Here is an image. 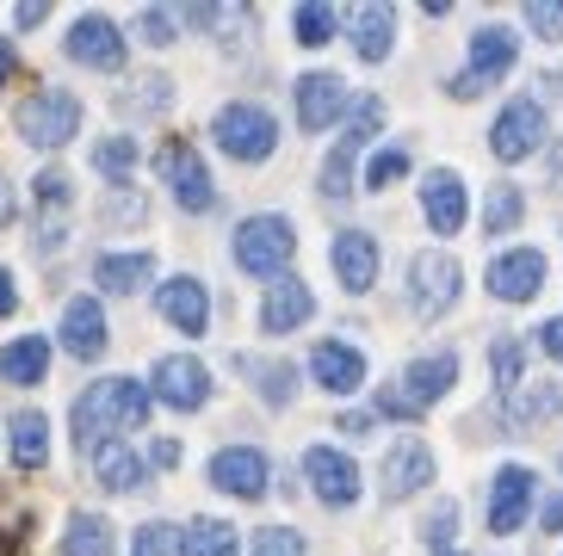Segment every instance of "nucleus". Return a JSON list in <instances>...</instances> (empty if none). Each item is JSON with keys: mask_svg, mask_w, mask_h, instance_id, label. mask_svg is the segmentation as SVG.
Listing matches in <instances>:
<instances>
[{"mask_svg": "<svg viewBox=\"0 0 563 556\" xmlns=\"http://www.w3.org/2000/svg\"><path fill=\"white\" fill-rule=\"evenodd\" d=\"M254 383H261L273 402H291V371H285V365H261V371H254Z\"/></svg>", "mask_w": 563, "mask_h": 556, "instance_id": "obj_43", "label": "nucleus"}, {"mask_svg": "<svg viewBox=\"0 0 563 556\" xmlns=\"http://www.w3.org/2000/svg\"><path fill=\"white\" fill-rule=\"evenodd\" d=\"M384 124V99H353V112H347V131H341V143L329 148V162H322V180H316V192L329 198V204H341V198H353V162H360V148L365 136Z\"/></svg>", "mask_w": 563, "mask_h": 556, "instance_id": "obj_5", "label": "nucleus"}, {"mask_svg": "<svg viewBox=\"0 0 563 556\" xmlns=\"http://www.w3.org/2000/svg\"><path fill=\"white\" fill-rule=\"evenodd\" d=\"M539 346H545L551 359H558V365H563V315H551V322H545V327H539Z\"/></svg>", "mask_w": 563, "mask_h": 556, "instance_id": "obj_47", "label": "nucleus"}, {"mask_svg": "<svg viewBox=\"0 0 563 556\" xmlns=\"http://www.w3.org/2000/svg\"><path fill=\"white\" fill-rule=\"evenodd\" d=\"M520 211H527V198L514 192V186H496V192H489V211H483V230L501 235L508 223H520Z\"/></svg>", "mask_w": 563, "mask_h": 556, "instance_id": "obj_39", "label": "nucleus"}, {"mask_svg": "<svg viewBox=\"0 0 563 556\" xmlns=\"http://www.w3.org/2000/svg\"><path fill=\"white\" fill-rule=\"evenodd\" d=\"M131 556H180V525H167V520H150V525H136V538H131Z\"/></svg>", "mask_w": 563, "mask_h": 556, "instance_id": "obj_36", "label": "nucleus"}, {"mask_svg": "<svg viewBox=\"0 0 563 556\" xmlns=\"http://www.w3.org/2000/svg\"><path fill=\"white\" fill-rule=\"evenodd\" d=\"M13 180H7V174H0V230H7V223H13Z\"/></svg>", "mask_w": 563, "mask_h": 556, "instance_id": "obj_50", "label": "nucleus"}, {"mask_svg": "<svg viewBox=\"0 0 563 556\" xmlns=\"http://www.w3.org/2000/svg\"><path fill=\"white\" fill-rule=\"evenodd\" d=\"M440 556H464V551H459V544H446V551H440Z\"/></svg>", "mask_w": 563, "mask_h": 556, "instance_id": "obj_54", "label": "nucleus"}, {"mask_svg": "<svg viewBox=\"0 0 563 556\" xmlns=\"http://www.w3.org/2000/svg\"><path fill=\"white\" fill-rule=\"evenodd\" d=\"M235 266L254 278H285V266H291V254H298V235H291V223L285 216H249V223H235Z\"/></svg>", "mask_w": 563, "mask_h": 556, "instance_id": "obj_3", "label": "nucleus"}, {"mask_svg": "<svg viewBox=\"0 0 563 556\" xmlns=\"http://www.w3.org/2000/svg\"><path fill=\"white\" fill-rule=\"evenodd\" d=\"M527 25L539 37H551V44H563V0H532L527 7Z\"/></svg>", "mask_w": 563, "mask_h": 556, "instance_id": "obj_41", "label": "nucleus"}, {"mask_svg": "<svg viewBox=\"0 0 563 556\" xmlns=\"http://www.w3.org/2000/svg\"><path fill=\"white\" fill-rule=\"evenodd\" d=\"M150 396L167 402V409H180V414H199L205 402H211V371H205V359H192V353H162L155 371H150Z\"/></svg>", "mask_w": 563, "mask_h": 556, "instance_id": "obj_10", "label": "nucleus"}, {"mask_svg": "<svg viewBox=\"0 0 563 556\" xmlns=\"http://www.w3.org/2000/svg\"><path fill=\"white\" fill-rule=\"evenodd\" d=\"M539 520H545V532H563V494H558V501H545V513H539Z\"/></svg>", "mask_w": 563, "mask_h": 556, "instance_id": "obj_51", "label": "nucleus"}, {"mask_svg": "<svg viewBox=\"0 0 563 556\" xmlns=\"http://www.w3.org/2000/svg\"><path fill=\"white\" fill-rule=\"evenodd\" d=\"M464 211H471V192L452 167H433L428 180H421V216H428L433 235H459L464 230Z\"/></svg>", "mask_w": 563, "mask_h": 556, "instance_id": "obj_19", "label": "nucleus"}, {"mask_svg": "<svg viewBox=\"0 0 563 556\" xmlns=\"http://www.w3.org/2000/svg\"><path fill=\"white\" fill-rule=\"evenodd\" d=\"M44 19H51V7H44V0H25V7H13V25H19V32H32V25H44Z\"/></svg>", "mask_w": 563, "mask_h": 556, "instance_id": "obj_46", "label": "nucleus"}, {"mask_svg": "<svg viewBox=\"0 0 563 556\" xmlns=\"http://www.w3.org/2000/svg\"><path fill=\"white\" fill-rule=\"evenodd\" d=\"M211 136H217V148H223L230 162H266V155L279 148V124H273V112L254 105V99L223 105V112L211 118Z\"/></svg>", "mask_w": 563, "mask_h": 556, "instance_id": "obj_4", "label": "nucleus"}, {"mask_svg": "<svg viewBox=\"0 0 563 556\" xmlns=\"http://www.w3.org/2000/svg\"><path fill=\"white\" fill-rule=\"evenodd\" d=\"M93 167H100L106 180H124L136 167V143L131 136H100V143H93Z\"/></svg>", "mask_w": 563, "mask_h": 556, "instance_id": "obj_34", "label": "nucleus"}, {"mask_svg": "<svg viewBox=\"0 0 563 556\" xmlns=\"http://www.w3.org/2000/svg\"><path fill=\"white\" fill-rule=\"evenodd\" d=\"M180 556H242V538L230 520H192L180 525Z\"/></svg>", "mask_w": 563, "mask_h": 556, "instance_id": "obj_32", "label": "nucleus"}, {"mask_svg": "<svg viewBox=\"0 0 563 556\" xmlns=\"http://www.w3.org/2000/svg\"><path fill=\"white\" fill-rule=\"evenodd\" d=\"M514 63H520V37H514V25H483V32L471 37V63H464V75H452V93L477 99L483 87L501 81Z\"/></svg>", "mask_w": 563, "mask_h": 556, "instance_id": "obj_9", "label": "nucleus"}, {"mask_svg": "<svg viewBox=\"0 0 563 556\" xmlns=\"http://www.w3.org/2000/svg\"><path fill=\"white\" fill-rule=\"evenodd\" d=\"M347 112H353V93L341 75H329V68L298 75V124L303 131H334Z\"/></svg>", "mask_w": 563, "mask_h": 556, "instance_id": "obj_16", "label": "nucleus"}, {"mask_svg": "<svg viewBox=\"0 0 563 556\" xmlns=\"http://www.w3.org/2000/svg\"><path fill=\"white\" fill-rule=\"evenodd\" d=\"M13 63H19V56H13V44L0 37V87H7V75H13Z\"/></svg>", "mask_w": 563, "mask_h": 556, "instance_id": "obj_52", "label": "nucleus"}, {"mask_svg": "<svg viewBox=\"0 0 563 556\" xmlns=\"http://www.w3.org/2000/svg\"><path fill=\"white\" fill-rule=\"evenodd\" d=\"M143 421H150V383H136V377H100V383L81 390V402L68 414V433H75L81 452L100 458L118 433H131Z\"/></svg>", "mask_w": 563, "mask_h": 556, "instance_id": "obj_1", "label": "nucleus"}, {"mask_svg": "<svg viewBox=\"0 0 563 556\" xmlns=\"http://www.w3.org/2000/svg\"><path fill=\"white\" fill-rule=\"evenodd\" d=\"M63 49L81 68H100V75L124 68V32H118V19H106V13H81V19H75Z\"/></svg>", "mask_w": 563, "mask_h": 556, "instance_id": "obj_15", "label": "nucleus"}, {"mask_svg": "<svg viewBox=\"0 0 563 556\" xmlns=\"http://www.w3.org/2000/svg\"><path fill=\"white\" fill-rule=\"evenodd\" d=\"M112 520L106 513H68L63 525V556H112Z\"/></svg>", "mask_w": 563, "mask_h": 556, "instance_id": "obj_31", "label": "nucleus"}, {"mask_svg": "<svg viewBox=\"0 0 563 556\" xmlns=\"http://www.w3.org/2000/svg\"><path fill=\"white\" fill-rule=\"evenodd\" d=\"M539 285H545V254L539 247H508V254L489 260V297H501V303H532Z\"/></svg>", "mask_w": 563, "mask_h": 556, "instance_id": "obj_18", "label": "nucleus"}, {"mask_svg": "<svg viewBox=\"0 0 563 556\" xmlns=\"http://www.w3.org/2000/svg\"><path fill=\"white\" fill-rule=\"evenodd\" d=\"M150 278H155V254H100V260H93V285H100V291L131 297V291H143Z\"/></svg>", "mask_w": 563, "mask_h": 556, "instance_id": "obj_28", "label": "nucleus"}, {"mask_svg": "<svg viewBox=\"0 0 563 556\" xmlns=\"http://www.w3.org/2000/svg\"><path fill=\"white\" fill-rule=\"evenodd\" d=\"M316 315V291L303 285V278H273L266 285V297H261V327L266 334H291V327H303Z\"/></svg>", "mask_w": 563, "mask_h": 556, "instance_id": "obj_21", "label": "nucleus"}, {"mask_svg": "<svg viewBox=\"0 0 563 556\" xmlns=\"http://www.w3.org/2000/svg\"><path fill=\"white\" fill-rule=\"evenodd\" d=\"M211 482L235 501H261L266 482H273V458H266L261 445H230V452H217L211 458Z\"/></svg>", "mask_w": 563, "mask_h": 556, "instance_id": "obj_17", "label": "nucleus"}, {"mask_svg": "<svg viewBox=\"0 0 563 556\" xmlns=\"http://www.w3.org/2000/svg\"><path fill=\"white\" fill-rule=\"evenodd\" d=\"M452 525H459V508H452V501H440V508H433V520L421 525V532H428V538L440 544V551H446V538H452Z\"/></svg>", "mask_w": 563, "mask_h": 556, "instance_id": "obj_44", "label": "nucleus"}, {"mask_svg": "<svg viewBox=\"0 0 563 556\" xmlns=\"http://www.w3.org/2000/svg\"><path fill=\"white\" fill-rule=\"evenodd\" d=\"M532 501H539V476L527 464H501L496 470V489H489V532L508 538L514 525L532 520Z\"/></svg>", "mask_w": 563, "mask_h": 556, "instance_id": "obj_14", "label": "nucleus"}, {"mask_svg": "<svg viewBox=\"0 0 563 556\" xmlns=\"http://www.w3.org/2000/svg\"><path fill=\"white\" fill-rule=\"evenodd\" d=\"M539 143H545V105L539 99H514L489 124V155L496 162H527V155H539Z\"/></svg>", "mask_w": 563, "mask_h": 556, "instance_id": "obj_12", "label": "nucleus"}, {"mask_svg": "<svg viewBox=\"0 0 563 556\" xmlns=\"http://www.w3.org/2000/svg\"><path fill=\"white\" fill-rule=\"evenodd\" d=\"M63 346L68 359H100L106 353V310L93 297H68L63 303Z\"/></svg>", "mask_w": 563, "mask_h": 556, "instance_id": "obj_23", "label": "nucleus"}, {"mask_svg": "<svg viewBox=\"0 0 563 556\" xmlns=\"http://www.w3.org/2000/svg\"><path fill=\"white\" fill-rule=\"evenodd\" d=\"M402 174H409V148H402V143H384L378 155H372V167H365V186H372V192H384V186L402 180Z\"/></svg>", "mask_w": 563, "mask_h": 556, "instance_id": "obj_37", "label": "nucleus"}, {"mask_svg": "<svg viewBox=\"0 0 563 556\" xmlns=\"http://www.w3.org/2000/svg\"><path fill=\"white\" fill-rule=\"evenodd\" d=\"M489 365H496V390L508 396L514 383H520V365H527V346L514 341V334H496V346H489Z\"/></svg>", "mask_w": 563, "mask_h": 556, "instance_id": "obj_35", "label": "nucleus"}, {"mask_svg": "<svg viewBox=\"0 0 563 556\" xmlns=\"http://www.w3.org/2000/svg\"><path fill=\"white\" fill-rule=\"evenodd\" d=\"M13 131L32 148H68L75 131H81V99L63 93V87H37V93L13 112Z\"/></svg>", "mask_w": 563, "mask_h": 556, "instance_id": "obj_2", "label": "nucleus"}, {"mask_svg": "<svg viewBox=\"0 0 563 556\" xmlns=\"http://www.w3.org/2000/svg\"><path fill=\"white\" fill-rule=\"evenodd\" d=\"M155 167H162V180H167V192H174V204L180 211H211L217 204V186H211V174H205V155L192 143H167L162 155H155Z\"/></svg>", "mask_w": 563, "mask_h": 556, "instance_id": "obj_11", "label": "nucleus"}, {"mask_svg": "<svg viewBox=\"0 0 563 556\" xmlns=\"http://www.w3.org/2000/svg\"><path fill=\"white\" fill-rule=\"evenodd\" d=\"M0 556H13V544H7V538H0Z\"/></svg>", "mask_w": 563, "mask_h": 556, "instance_id": "obj_55", "label": "nucleus"}, {"mask_svg": "<svg viewBox=\"0 0 563 556\" xmlns=\"http://www.w3.org/2000/svg\"><path fill=\"white\" fill-rule=\"evenodd\" d=\"M347 37H353V49H360V63H384L390 44H397V7H353Z\"/></svg>", "mask_w": 563, "mask_h": 556, "instance_id": "obj_26", "label": "nucleus"}, {"mask_svg": "<svg viewBox=\"0 0 563 556\" xmlns=\"http://www.w3.org/2000/svg\"><path fill=\"white\" fill-rule=\"evenodd\" d=\"M249 556H303V532L298 525H261Z\"/></svg>", "mask_w": 563, "mask_h": 556, "instance_id": "obj_38", "label": "nucleus"}, {"mask_svg": "<svg viewBox=\"0 0 563 556\" xmlns=\"http://www.w3.org/2000/svg\"><path fill=\"white\" fill-rule=\"evenodd\" d=\"M7 440H13V458L25 464V470H37V464L51 458V421L37 409H19L13 421H7Z\"/></svg>", "mask_w": 563, "mask_h": 556, "instance_id": "obj_30", "label": "nucleus"}, {"mask_svg": "<svg viewBox=\"0 0 563 556\" xmlns=\"http://www.w3.org/2000/svg\"><path fill=\"white\" fill-rule=\"evenodd\" d=\"M19 310V291H13V273L0 266V315H13Z\"/></svg>", "mask_w": 563, "mask_h": 556, "instance_id": "obj_49", "label": "nucleus"}, {"mask_svg": "<svg viewBox=\"0 0 563 556\" xmlns=\"http://www.w3.org/2000/svg\"><path fill=\"white\" fill-rule=\"evenodd\" d=\"M334 273H341V285H347L353 297H365L378 285V242L365 230H341L334 235Z\"/></svg>", "mask_w": 563, "mask_h": 556, "instance_id": "obj_24", "label": "nucleus"}, {"mask_svg": "<svg viewBox=\"0 0 563 556\" xmlns=\"http://www.w3.org/2000/svg\"><path fill=\"white\" fill-rule=\"evenodd\" d=\"M459 291H464V266L452 260L446 247H421L409 260V303L421 322H440L459 303Z\"/></svg>", "mask_w": 563, "mask_h": 556, "instance_id": "obj_6", "label": "nucleus"}, {"mask_svg": "<svg viewBox=\"0 0 563 556\" xmlns=\"http://www.w3.org/2000/svg\"><path fill=\"white\" fill-rule=\"evenodd\" d=\"M551 180H558V186H563V148H558V162H551Z\"/></svg>", "mask_w": 563, "mask_h": 556, "instance_id": "obj_53", "label": "nucleus"}, {"mask_svg": "<svg viewBox=\"0 0 563 556\" xmlns=\"http://www.w3.org/2000/svg\"><path fill=\"white\" fill-rule=\"evenodd\" d=\"M93 470H100V482L112 494H131V489H143V476H150V458H143V452H131V445L124 440H112L100 452V458H93Z\"/></svg>", "mask_w": 563, "mask_h": 556, "instance_id": "obj_29", "label": "nucleus"}, {"mask_svg": "<svg viewBox=\"0 0 563 556\" xmlns=\"http://www.w3.org/2000/svg\"><path fill=\"white\" fill-rule=\"evenodd\" d=\"M106 223H143V198H136V192H112V211H106Z\"/></svg>", "mask_w": 563, "mask_h": 556, "instance_id": "obj_45", "label": "nucleus"}, {"mask_svg": "<svg viewBox=\"0 0 563 556\" xmlns=\"http://www.w3.org/2000/svg\"><path fill=\"white\" fill-rule=\"evenodd\" d=\"M167 99H174V87H167L162 75H150V81H136L131 93H124V112H162Z\"/></svg>", "mask_w": 563, "mask_h": 556, "instance_id": "obj_40", "label": "nucleus"}, {"mask_svg": "<svg viewBox=\"0 0 563 556\" xmlns=\"http://www.w3.org/2000/svg\"><path fill=\"white\" fill-rule=\"evenodd\" d=\"M303 476H310L316 501H329V508H353L360 501V464L341 445H310L303 452Z\"/></svg>", "mask_w": 563, "mask_h": 556, "instance_id": "obj_13", "label": "nucleus"}, {"mask_svg": "<svg viewBox=\"0 0 563 556\" xmlns=\"http://www.w3.org/2000/svg\"><path fill=\"white\" fill-rule=\"evenodd\" d=\"M452 383H459V353H421V359L397 377V390L384 396V409L390 414H421V409H433Z\"/></svg>", "mask_w": 563, "mask_h": 556, "instance_id": "obj_8", "label": "nucleus"}, {"mask_svg": "<svg viewBox=\"0 0 563 556\" xmlns=\"http://www.w3.org/2000/svg\"><path fill=\"white\" fill-rule=\"evenodd\" d=\"M291 32H298V44H303V49H322L334 32H341V13H334V7H322V0H310V7H298Z\"/></svg>", "mask_w": 563, "mask_h": 556, "instance_id": "obj_33", "label": "nucleus"}, {"mask_svg": "<svg viewBox=\"0 0 563 556\" xmlns=\"http://www.w3.org/2000/svg\"><path fill=\"white\" fill-rule=\"evenodd\" d=\"M310 377L322 383V390H334V396H353L365 383V353H360V346H347V341H316Z\"/></svg>", "mask_w": 563, "mask_h": 556, "instance_id": "obj_22", "label": "nucleus"}, {"mask_svg": "<svg viewBox=\"0 0 563 556\" xmlns=\"http://www.w3.org/2000/svg\"><path fill=\"white\" fill-rule=\"evenodd\" d=\"M155 310H162V322L180 327V334H205V327H211V291H205L192 273H180L155 291Z\"/></svg>", "mask_w": 563, "mask_h": 556, "instance_id": "obj_20", "label": "nucleus"}, {"mask_svg": "<svg viewBox=\"0 0 563 556\" xmlns=\"http://www.w3.org/2000/svg\"><path fill=\"white\" fill-rule=\"evenodd\" d=\"M68 223H75V180L63 167H44L32 180V247L56 254L68 242Z\"/></svg>", "mask_w": 563, "mask_h": 556, "instance_id": "obj_7", "label": "nucleus"}, {"mask_svg": "<svg viewBox=\"0 0 563 556\" xmlns=\"http://www.w3.org/2000/svg\"><path fill=\"white\" fill-rule=\"evenodd\" d=\"M433 482V452L421 440H402L390 445V458H384V494L390 501H409L415 489H428Z\"/></svg>", "mask_w": 563, "mask_h": 556, "instance_id": "obj_25", "label": "nucleus"}, {"mask_svg": "<svg viewBox=\"0 0 563 556\" xmlns=\"http://www.w3.org/2000/svg\"><path fill=\"white\" fill-rule=\"evenodd\" d=\"M150 464H155V470H174V464H180V440H155L150 445Z\"/></svg>", "mask_w": 563, "mask_h": 556, "instance_id": "obj_48", "label": "nucleus"}, {"mask_svg": "<svg viewBox=\"0 0 563 556\" xmlns=\"http://www.w3.org/2000/svg\"><path fill=\"white\" fill-rule=\"evenodd\" d=\"M136 32L150 37V44H174V32H180V19H167L162 7H150V13H143V25H136Z\"/></svg>", "mask_w": 563, "mask_h": 556, "instance_id": "obj_42", "label": "nucleus"}, {"mask_svg": "<svg viewBox=\"0 0 563 556\" xmlns=\"http://www.w3.org/2000/svg\"><path fill=\"white\" fill-rule=\"evenodd\" d=\"M0 377L19 383V390L44 383V377H51V341H44V334H19V341H7L0 346Z\"/></svg>", "mask_w": 563, "mask_h": 556, "instance_id": "obj_27", "label": "nucleus"}]
</instances>
